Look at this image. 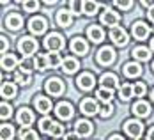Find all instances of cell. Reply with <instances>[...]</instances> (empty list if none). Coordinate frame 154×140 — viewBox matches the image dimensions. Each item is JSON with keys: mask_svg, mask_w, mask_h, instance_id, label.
Here are the masks:
<instances>
[{"mask_svg": "<svg viewBox=\"0 0 154 140\" xmlns=\"http://www.w3.org/2000/svg\"><path fill=\"white\" fill-rule=\"evenodd\" d=\"M21 5H23V9H25V11H29V13H32V11H37V9H39V2H34V0L21 2Z\"/></svg>", "mask_w": 154, "mask_h": 140, "instance_id": "37", "label": "cell"}, {"mask_svg": "<svg viewBox=\"0 0 154 140\" xmlns=\"http://www.w3.org/2000/svg\"><path fill=\"white\" fill-rule=\"evenodd\" d=\"M87 36H89V39H91L92 43H101L103 37H105V32H103L101 27H97V25H91V27L87 29Z\"/></svg>", "mask_w": 154, "mask_h": 140, "instance_id": "17", "label": "cell"}, {"mask_svg": "<svg viewBox=\"0 0 154 140\" xmlns=\"http://www.w3.org/2000/svg\"><path fill=\"white\" fill-rule=\"evenodd\" d=\"M18 50L23 53V57H30L32 53L37 50V41L32 39V37H29V36L20 37V41H18Z\"/></svg>", "mask_w": 154, "mask_h": 140, "instance_id": "2", "label": "cell"}, {"mask_svg": "<svg viewBox=\"0 0 154 140\" xmlns=\"http://www.w3.org/2000/svg\"><path fill=\"white\" fill-rule=\"evenodd\" d=\"M133 114L138 115V117H147L151 114V105L147 101H137L133 105Z\"/></svg>", "mask_w": 154, "mask_h": 140, "instance_id": "18", "label": "cell"}, {"mask_svg": "<svg viewBox=\"0 0 154 140\" xmlns=\"http://www.w3.org/2000/svg\"><path fill=\"white\" fill-rule=\"evenodd\" d=\"M78 67H80V64H78V61L73 59V57H67V59L62 61V71L67 73V75H73Z\"/></svg>", "mask_w": 154, "mask_h": 140, "instance_id": "20", "label": "cell"}, {"mask_svg": "<svg viewBox=\"0 0 154 140\" xmlns=\"http://www.w3.org/2000/svg\"><path fill=\"white\" fill-rule=\"evenodd\" d=\"M110 39L117 45V46H124V45H128V41H129V37H128V32L124 30L122 27H113V29H110Z\"/></svg>", "mask_w": 154, "mask_h": 140, "instance_id": "4", "label": "cell"}, {"mask_svg": "<svg viewBox=\"0 0 154 140\" xmlns=\"http://www.w3.org/2000/svg\"><path fill=\"white\" fill-rule=\"evenodd\" d=\"M66 45V41H64V37H62L60 34H57V32H51V34H48L46 39H45V46L51 51V53H59L62 48Z\"/></svg>", "mask_w": 154, "mask_h": 140, "instance_id": "1", "label": "cell"}, {"mask_svg": "<svg viewBox=\"0 0 154 140\" xmlns=\"http://www.w3.org/2000/svg\"><path fill=\"white\" fill-rule=\"evenodd\" d=\"M152 71H154V62H152Z\"/></svg>", "mask_w": 154, "mask_h": 140, "instance_id": "51", "label": "cell"}, {"mask_svg": "<svg viewBox=\"0 0 154 140\" xmlns=\"http://www.w3.org/2000/svg\"><path fill=\"white\" fill-rule=\"evenodd\" d=\"M32 67H35V64H34V61H32L30 57H25V59H21V61H20V69H21V73L30 75Z\"/></svg>", "mask_w": 154, "mask_h": 140, "instance_id": "30", "label": "cell"}, {"mask_svg": "<svg viewBox=\"0 0 154 140\" xmlns=\"http://www.w3.org/2000/svg\"><path fill=\"white\" fill-rule=\"evenodd\" d=\"M78 138H80L78 133H67V135H66V140H78Z\"/></svg>", "mask_w": 154, "mask_h": 140, "instance_id": "44", "label": "cell"}, {"mask_svg": "<svg viewBox=\"0 0 154 140\" xmlns=\"http://www.w3.org/2000/svg\"><path fill=\"white\" fill-rule=\"evenodd\" d=\"M80 110H82L85 115H96V114L99 112V107H97V101H94V99H91V98H87V99L82 101Z\"/></svg>", "mask_w": 154, "mask_h": 140, "instance_id": "10", "label": "cell"}, {"mask_svg": "<svg viewBox=\"0 0 154 140\" xmlns=\"http://www.w3.org/2000/svg\"><path fill=\"white\" fill-rule=\"evenodd\" d=\"M48 64H50V67H57V66H62V59L59 53H48Z\"/></svg>", "mask_w": 154, "mask_h": 140, "instance_id": "35", "label": "cell"}, {"mask_svg": "<svg viewBox=\"0 0 154 140\" xmlns=\"http://www.w3.org/2000/svg\"><path fill=\"white\" fill-rule=\"evenodd\" d=\"M16 64H18V59H16L13 53H9V55L5 53V55L2 57V67H4L5 71H13L16 67Z\"/></svg>", "mask_w": 154, "mask_h": 140, "instance_id": "26", "label": "cell"}, {"mask_svg": "<svg viewBox=\"0 0 154 140\" xmlns=\"http://www.w3.org/2000/svg\"><path fill=\"white\" fill-rule=\"evenodd\" d=\"M124 131L131 138H140V135L143 133V124L140 121H137V119H129V121L124 123Z\"/></svg>", "mask_w": 154, "mask_h": 140, "instance_id": "3", "label": "cell"}, {"mask_svg": "<svg viewBox=\"0 0 154 140\" xmlns=\"http://www.w3.org/2000/svg\"><path fill=\"white\" fill-rule=\"evenodd\" d=\"M101 23L103 25H108V27H117V23H119V14L115 13V11H105L103 14H101Z\"/></svg>", "mask_w": 154, "mask_h": 140, "instance_id": "15", "label": "cell"}, {"mask_svg": "<svg viewBox=\"0 0 154 140\" xmlns=\"http://www.w3.org/2000/svg\"><path fill=\"white\" fill-rule=\"evenodd\" d=\"M29 29H30L32 34H35V36H41V34H45L48 29V23L45 18H41V16H37V18H32L30 23H29Z\"/></svg>", "mask_w": 154, "mask_h": 140, "instance_id": "5", "label": "cell"}, {"mask_svg": "<svg viewBox=\"0 0 154 140\" xmlns=\"http://www.w3.org/2000/svg\"><path fill=\"white\" fill-rule=\"evenodd\" d=\"M119 98H121V99H124V101L131 99V98H133V85H129V83L122 85V87L119 89Z\"/></svg>", "mask_w": 154, "mask_h": 140, "instance_id": "31", "label": "cell"}, {"mask_svg": "<svg viewBox=\"0 0 154 140\" xmlns=\"http://www.w3.org/2000/svg\"><path fill=\"white\" fill-rule=\"evenodd\" d=\"M147 16H149V20H151V21L154 23V7H151V9H149V13H147Z\"/></svg>", "mask_w": 154, "mask_h": 140, "instance_id": "47", "label": "cell"}, {"mask_svg": "<svg viewBox=\"0 0 154 140\" xmlns=\"http://www.w3.org/2000/svg\"><path fill=\"white\" fill-rule=\"evenodd\" d=\"M99 83H101L103 89H110V91H113V89L119 85V80H117V76H115L113 73H105V75L101 76V80H99Z\"/></svg>", "mask_w": 154, "mask_h": 140, "instance_id": "12", "label": "cell"}, {"mask_svg": "<svg viewBox=\"0 0 154 140\" xmlns=\"http://www.w3.org/2000/svg\"><path fill=\"white\" fill-rule=\"evenodd\" d=\"M69 11L75 13V14L83 13V4H80V2H69Z\"/></svg>", "mask_w": 154, "mask_h": 140, "instance_id": "39", "label": "cell"}, {"mask_svg": "<svg viewBox=\"0 0 154 140\" xmlns=\"http://www.w3.org/2000/svg\"><path fill=\"white\" fill-rule=\"evenodd\" d=\"M145 94V85L142 83V82H137L135 85H133V96H143Z\"/></svg>", "mask_w": 154, "mask_h": 140, "instance_id": "38", "label": "cell"}, {"mask_svg": "<svg viewBox=\"0 0 154 140\" xmlns=\"http://www.w3.org/2000/svg\"><path fill=\"white\" fill-rule=\"evenodd\" d=\"M131 32H133V36H135L137 39H145V37L149 36V32H151V30H149V27H147L143 21H135Z\"/></svg>", "mask_w": 154, "mask_h": 140, "instance_id": "14", "label": "cell"}, {"mask_svg": "<svg viewBox=\"0 0 154 140\" xmlns=\"http://www.w3.org/2000/svg\"><path fill=\"white\" fill-rule=\"evenodd\" d=\"M45 89L51 96H59L64 91V83H62V80H59V78H48L46 83H45Z\"/></svg>", "mask_w": 154, "mask_h": 140, "instance_id": "6", "label": "cell"}, {"mask_svg": "<svg viewBox=\"0 0 154 140\" xmlns=\"http://www.w3.org/2000/svg\"><path fill=\"white\" fill-rule=\"evenodd\" d=\"M124 75L128 78H137L142 75V67L137 62H128L124 66Z\"/></svg>", "mask_w": 154, "mask_h": 140, "instance_id": "21", "label": "cell"}, {"mask_svg": "<svg viewBox=\"0 0 154 140\" xmlns=\"http://www.w3.org/2000/svg\"><path fill=\"white\" fill-rule=\"evenodd\" d=\"M151 50H154V39L151 41Z\"/></svg>", "mask_w": 154, "mask_h": 140, "instance_id": "49", "label": "cell"}, {"mask_svg": "<svg viewBox=\"0 0 154 140\" xmlns=\"http://www.w3.org/2000/svg\"><path fill=\"white\" fill-rule=\"evenodd\" d=\"M133 57L137 59V61H142V62H145V61H149L151 59V50L145 46H137L133 50Z\"/></svg>", "mask_w": 154, "mask_h": 140, "instance_id": "24", "label": "cell"}, {"mask_svg": "<svg viewBox=\"0 0 154 140\" xmlns=\"http://www.w3.org/2000/svg\"><path fill=\"white\" fill-rule=\"evenodd\" d=\"M82 4H83V14L87 16H94L99 9V4H96L92 0H87V2H82Z\"/></svg>", "mask_w": 154, "mask_h": 140, "instance_id": "27", "label": "cell"}, {"mask_svg": "<svg viewBox=\"0 0 154 140\" xmlns=\"http://www.w3.org/2000/svg\"><path fill=\"white\" fill-rule=\"evenodd\" d=\"M34 64H35V67H37L39 71H45V69H48V67H50L46 55H37V57L34 59Z\"/></svg>", "mask_w": 154, "mask_h": 140, "instance_id": "33", "label": "cell"}, {"mask_svg": "<svg viewBox=\"0 0 154 140\" xmlns=\"http://www.w3.org/2000/svg\"><path fill=\"white\" fill-rule=\"evenodd\" d=\"M75 128H76V133L80 135V137H89L91 133H92V123H89L87 119H80V121H76V124H75Z\"/></svg>", "mask_w": 154, "mask_h": 140, "instance_id": "13", "label": "cell"}, {"mask_svg": "<svg viewBox=\"0 0 154 140\" xmlns=\"http://www.w3.org/2000/svg\"><path fill=\"white\" fill-rule=\"evenodd\" d=\"M76 83L80 89H83V91H91L94 87V76L91 73H82L80 76L76 78Z\"/></svg>", "mask_w": 154, "mask_h": 140, "instance_id": "11", "label": "cell"}, {"mask_svg": "<svg viewBox=\"0 0 154 140\" xmlns=\"http://www.w3.org/2000/svg\"><path fill=\"white\" fill-rule=\"evenodd\" d=\"M147 140H154V128H151L147 131Z\"/></svg>", "mask_w": 154, "mask_h": 140, "instance_id": "46", "label": "cell"}, {"mask_svg": "<svg viewBox=\"0 0 154 140\" xmlns=\"http://www.w3.org/2000/svg\"><path fill=\"white\" fill-rule=\"evenodd\" d=\"M16 96V85L11 82H4L2 83V98L4 99H13Z\"/></svg>", "mask_w": 154, "mask_h": 140, "instance_id": "25", "label": "cell"}, {"mask_svg": "<svg viewBox=\"0 0 154 140\" xmlns=\"http://www.w3.org/2000/svg\"><path fill=\"white\" fill-rule=\"evenodd\" d=\"M112 112H113V107L108 103V105H105V108L99 112V115H101V117H110V115H112Z\"/></svg>", "mask_w": 154, "mask_h": 140, "instance_id": "42", "label": "cell"}, {"mask_svg": "<svg viewBox=\"0 0 154 140\" xmlns=\"http://www.w3.org/2000/svg\"><path fill=\"white\" fill-rule=\"evenodd\" d=\"M71 50H73L75 53H78V55H85L87 50H89V45H87L85 39H82V37L78 36V37H75V39L71 41Z\"/></svg>", "mask_w": 154, "mask_h": 140, "instance_id": "16", "label": "cell"}, {"mask_svg": "<svg viewBox=\"0 0 154 140\" xmlns=\"http://www.w3.org/2000/svg\"><path fill=\"white\" fill-rule=\"evenodd\" d=\"M53 126H55V121H53L51 117H43V119L39 121V129H41L43 133H51Z\"/></svg>", "mask_w": 154, "mask_h": 140, "instance_id": "28", "label": "cell"}, {"mask_svg": "<svg viewBox=\"0 0 154 140\" xmlns=\"http://www.w3.org/2000/svg\"><path fill=\"white\" fill-rule=\"evenodd\" d=\"M115 5H117L119 9H129V7L133 5V2H115Z\"/></svg>", "mask_w": 154, "mask_h": 140, "instance_id": "43", "label": "cell"}, {"mask_svg": "<svg viewBox=\"0 0 154 140\" xmlns=\"http://www.w3.org/2000/svg\"><path fill=\"white\" fill-rule=\"evenodd\" d=\"M0 137L2 140H11L14 137V129H13V126L11 124H2L0 128Z\"/></svg>", "mask_w": 154, "mask_h": 140, "instance_id": "32", "label": "cell"}, {"mask_svg": "<svg viewBox=\"0 0 154 140\" xmlns=\"http://www.w3.org/2000/svg\"><path fill=\"white\" fill-rule=\"evenodd\" d=\"M151 98H152V99H154V91H152V94H151Z\"/></svg>", "mask_w": 154, "mask_h": 140, "instance_id": "50", "label": "cell"}, {"mask_svg": "<svg viewBox=\"0 0 154 140\" xmlns=\"http://www.w3.org/2000/svg\"><path fill=\"white\" fill-rule=\"evenodd\" d=\"M108 140H124V138L121 137V135H112V137H110Z\"/></svg>", "mask_w": 154, "mask_h": 140, "instance_id": "48", "label": "cell"}, {"mask_svg": "<svg viewBox=\"0 0 154 140\" xmlns=\"http://www.w3.org/2000/svg\"><path fill=\"white\" fill-rule=\"evenodd\" d=\"M152 30H154V25H152Z\"/></svg>", "mask_w": 154, "mask_h": 140, "instance_id": "52", "label": "cell"}, {"mask_svg": "<svg viewBox=\"0 0 154 140\" xmlns=\"http://www.w3.org/2000/svg\"><path fill=\"white\" fill-rule=\"evenodd\" d=\"M16 119H18V123L21 124V128H29V126L34 123V114H32L29 108H20Z\"/></svg>", "mask_w": 154, "mask_h": 140, "instance_id": "9", "label": "cell"}, {"mask_svg": "<svg viewBox=\"0 0 154 140\" xmlns=\"http://www.w3.org/2000/svg\"><path fill=\"white\" fill-rule=\"evenodd\" d=\"M50 135H51L53 138H59V137H62V135H64V126L55 123V126H53V129H51V133H50Z\"/></svg>", "mask_w": 154, "mask_h": 140, "instance_id": "40", "label": "cell"}, {"mask_svg": "<svg viewBox=\"0 0 154 140\" xmlns=\"http://www.w3.org/2000/svg\"><path fill=\"white\" fill-rule=\"evenodd\" d=\"M30 80H32V76L30 75H25V73H18V75H14V82H18L20 85H29Z\"/></svg>", "mask_w": 154, "mask_h": 140, "instance_id": "36", "label": "cell"}, {"mask_svg": "<svg viewBox=\"0 0 154 140\" xmlns=\"http://www.w3.org/2000/svg\"><path fill=\"white\" fill-rule=\"evenodd\" d=\"M55 112H57V115H59L60 119H64V121L71 119V117H73V114H75L73 105H71V103H67V101L59 103V105H57V108H55Z\"/></svg>", "mask_w": 154, "mask_h": 140, "instance_id": "8", "label": "cell"}, {"mask_svg": "<svg viewBox=\"0 0 154 140\" xmlns=\"http://www.w3.org/2000/svg\"><path fill=\"white\" fill-rule=\"evenodd\" d=\"M34 103H35L37 112H41V114H48V112L51 110V101H50L48 98H45V96H37Z\"/></svg>", "mask_w": 154, "mask_h": 140, "instance_id": "19", "label": "cell"}, {"mask_svg": "<svg viewBox=\"0 0 154 140\" xmlns=\"http://www.w3.org/2000/svg\"><path fill=\"white\" fill-rule=\"evenodd\" d=\"M5 25L11 29V30H18L21 25H23V20H21V16L20 14H9L7 18H5Z\"/></svg>", "mask_w": 154, "mask_h": 140, "instance_id": "23", "label": "cell"}, {"mask_svg": "<svg viewBox=\"0 0 154 140\" xmlns=\"http://www.w3.org/2000/svg\"><path fill=\"white\" fill-rule=\"evenodd\" d=\"M57 23L60 25V27H69L71 23H73V16H71V11H66V9H62L57 13Z\"/></svg>", "mask_w": 154, "mask_h": 140, "instance_id": "22", "label": "cell"}, {"mask_svg": "<svg viewBox=\"0 0 154 140\" xmlns=\"http://www.w3.org/2000/svg\"><path fill=\"white\" fill-rule=\"evenodd\" d=\"M20 137H21V140H39L37 133H35V131H32V129H29V128H21Z\"/></svg>", "mask_w": 154, "mask_h": 140, "instance_id": "34", "label": "cell"}, {"mask_svg": "<svg viewBox=\"0 0 154 140\" xmlns=\"http://www.w3.org/2000/svg\"><path fill=\"white\" fill-rule=\"evenodd\" d=\"M96 96L103 101V103H110L112 101V98H113V91H110V89H103V87H99L97 89V92H96Z\"/></svg>", "mask_w": 154, "mask_h": 140, "instance_id": "29", "label": "cell"}, {"mask_svg": "<svg viewBox=\"0 0 154 140\" xmlns=\"http://www.w3.org/2000/svg\"><path fill=\"white\" fill-rule=\"evenodd\" d=\"M0 110H2V112H0V117H2V119H7V117H11V110H13V108H11L7 103H2Z\"/></svg>", "mask_w": 154, "mask_h": 140, "instance_id": "41", "label": "cell"}, {"mask_svg": "<svg viewBox=\"0 0 154 140\" xmlns=\"http://www.w3.org/2000/svg\"><path fill=\"white\" fill-rule=\"evenodd\" d=\"M97 61H99V64H103V66L112 64L115 61V51H113V48H110V46L101 48V50L97 51Z\"/></svg>", "mask_w": 154, "mask_h": 140, "instance_id": "7", "label": "cell"}, {"mask_svg": "<svg viewBox=\"0 0 154 140\" xmlns=\"http://www.w3.org/2000/svg\"><path fill=\"white\" fill-rule=\"evenodd\" d=\"M2 39V53H5V50H7V39L5 37H0Z\"/></svg>", "mask_w": 154, "mask_h": 140, "instance_id": "45", "label": "cell"}]
</instances>
